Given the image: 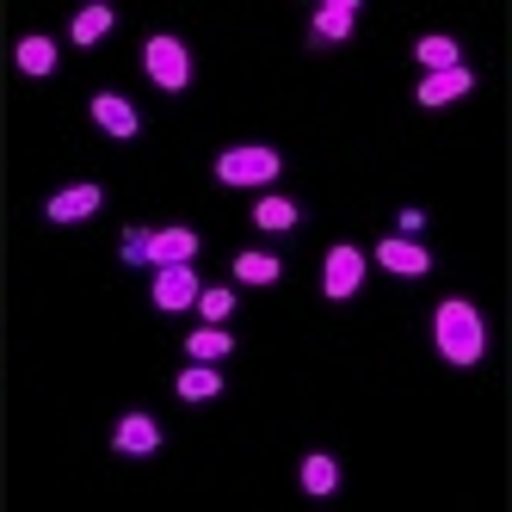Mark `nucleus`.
Listing matches in <instances>:
<instances>
[{
    "mask_svg": "<svg viewBox=\"0 0 512 512\" xmlns=\"http://www.w3.org/2000/svg\"><path fill=\"white\" fill-rule=\"evenodd\" d=\"M377 260L389 266V272H401V278H420L432 260H426V247L420 241H408V235H389L383 247H377Z\"/></svg>",
    "mask_w": 512,
    "mask_h": 512,
    "instance_id": "obj_11",
    "label": "nucleus"
},
{
    "mask_svg": "<svg viewBox=\"0 0 512 512\" xmlns=\"http://www.w3.org/2000/svg\"><path fill=\"white\" fill-rule=\"evenodd\" d=\"M216 389H223V377H216L210 364H192V371H179V395H186V401H210Z\"/></svg>",
    "mask_w": 512,
    "mask_h": 512,
    "instance_id": "obj_17",
    "label": "nucleus"
},
{
    "mask_svg": "<svg viewBox=\"0 0 512 512\" xmlns=\"http://www.w3.org/2000/svg\"><path fill=\"white\" fill-rule=\"evenodd\" d=\"M198 309H204V321L216 327V321H223V315L235 309V297H229V290H198Z\"/></svg>",
    "mask_w": 512,
    "mask_h": 512,
    "instance_id": "obj_21",
    "label": "nucleus"
},
{
    "mask_svg": "<svg viewBox=\"0 0 512 512\" xmlns=\"http://www.w3.org/2000/svg\"><path fill=\"white\" fill-rule=\"evenodd\" d=\"M414 62H426V75H438V68H457L463 56H457L451 38H420V44H414Z\"/></svg>",
    "mask_w": 512,
    "mask_h": 512,
    "instance_id": "obj_16",
    "label": "nucleus"
},
{
    "mask_svg": "<svg viewBox=\"0 0 512 512\" xmlns=\"http://www.w3.org/2000/svg\"><path fill=\"white\" fill-rule=\"evenodd\" d=\"M198 253L192 229H149V266H186Z\"/></svg>",
    "mask_w": 512,
    "mask_h": 512,
    "instance_id": "obj_8",
    "label": "nucleus"
},
{
    "mask_svg": "<svg viewBox=\"0 0 512 512\" xmlns=\"http://www.w3.org/2000/svg\"><path fill=\"white\" fill-rule=\"evenodd\" d=\"M475 87V75L457 62V68H438V75H426L420 81V105H451V99H463Z\"/></svg>",
    "mask_w": 512,
    "mask_h": 512,
    "instance_id": "obj_10",
    "label": "nucleus"
},
{
    "mask_svg": "<svg viewBox=\"0 0 512 512\" xmlns=\"http://www.w3.org/2000/svg\"><path fill=\"white\" fill-rule=\"evenodd\" d=\"M352 25H358V0H327V7H315V44L352 38Z\"/></svg>",
    "mask_w": 512,
    "mask_h": 512,
    "instance_id": "obj_9",
    "label": "nucleus"
},
{
    "mask_svg": "<svg viewBox=\"0 0 512 512\" xmlns=\"http://www.w3.org/2000/svg\"><path fill=\"white\" fill-rule=\"evenodd\" d=\"M99 204H105V192L93 186V179H87V186H68V192L50 198V223H87Z\"/></svg>",
    "mask_w": 512,
    "mask_h": 512,
    "instance_id": "obj_7",
    "label": "nucleus"
},
{
    "mask_svg": "<svg viewBox=\"0 0 512 512\" xmlns=\"http://www.w3.org/2000/svg\"><path fill=\"white\" fill-rule=\"evenodd\" d=\"M142 68H149V81L167 87V93H179V87L192 81V62H186V44H179V38H149V50H142Z\"/></svg>",
    "mask_w": 512,
    "mask_h": 512,
    "instance_id": "obj_2",
    "label": "nucleus"
},
{
    "mask_svg": "<svg viewBox=\"0 0 512 512\" xmlns=\"http://www.w3.org/2000/svg\"><path fill=\"white\" fill-rule=\"evenodd\" d=\"M112 19H118V13H112V7H99V0H93V7H81V13H75V25H68V38H75V44L87 50V44H99L105 31H112Z\"/></svg>",
    "mask_w": 512,
    "mask_h": 512,
    "instance_id": "obj_13",
    "label": "nucleus"
},
{
    "mask_svg": "<svg viewBox=\"0 0 512 512\" xmlns=\"http://www.w3.org/2000/svg\"><path fill=\"white\" fill-rule=\"evenodd\" d=\"M124 260L130 266H149V229H130L124 235Z\"/></svg>",
    "mask_w": 512,
    "mask_h": 512,
    "instance_id": "obj_22",
    "label": "nucleus"
},
{
    "mask_svg": "<svg viewBox=\"0 0 512 512\" xmlns=\"http://www.w3.org/2000/svg\"><path fill=\"white\" fill-rule=\"evenodd\" d=\"M278 155L272 149H229L223 161H216V179L223 186H266V179H278Z\"/></svg>",
    "mask_w": 512,
    "mask_h": 512,
    "instance_id": "obj_3",
    "label": "nucleus"
},
{
    "mask_svg": "<svg viewBox=\"0 0 512 512\" xmlns=\"http://www.w3.org/2000/svg\"><path fill=\"white\" fill-rule=\"evenodd\" d=\"M432 340H438V352H445L451 364H469L482 358V346H488V334H482V315H475L469 303H438V315H432Z\"/></svg>",
    "mask_w": 512,
    "mask_h": 512,
    "instance_id": "obj_1",
    "label": "nucleus"
},
{
    "mask_svg": "<svg viewBox=\"0 0 512 512\" xmlns=\"http://www.w3.org/2000/svg\"><path fill=\"white\" fill-rule=\"evenodd\" d=\"M186 352L204 358V364H210V358H229V334H223V327H198V334L186 340Z\"/></svg>",
    "mask_w": 512,
    "mask_h": 512,
    "instance_id": "obj_20",
    "label": "nucleus"
},
{
    "mask_svg": "<svg viewBox=\"0 0 512 512\" xmlns=\"http://www.w3.org/2000/svg\"><path fill=\"white\" fill-rule=\"evenodd\" d=\"M303 488H309V494H334V488H340V463L321 457V451L303 457Z\"/></svg>",
    "mask_w": 512,
    "mask_h": 512,
    "instance_id": "obj_14",
    "label": "nucleus"
},
{
    "mask_svg": "<svg viewBox=\"0 0 512 512\" xmlns=\"http://www.w3.org/2000/svg\"><path fill=\"white\" fill-rule=\"evenodd\" d=\"M93 124L112 130V136H136V105L118 99V93H99V99H93Z\"/></svg>",
    "mask_w": 512,
    "mask_h": 512,
    "instance_id": "obj_12",
    "label": "nucleus"
},
{
    "mask_svg": "<svg viewBox=\"0 0 512 512\" xmlns=\"http://www.w3.org/2000/svg\"><path fill=\"white\" fill-rule=\"evenodd\" d=\"M253 223L260 229H297V204L290 198H260L253 204Z\"/></svg>",
    "mask_w": 512,
    "mask_h": 512,
    "instance_id": "obj_18",
    "label": "nucleus"
},
{
    "mask_svg": "<svg viewBox=\"0 0 512 512\" xmlns=\"http://www.w3.org/2000/svg\"><path fill=\"white\" fill-rule=\"evenodd\" d=\"M112 445H118V457H149V451L161 445V426H155L149 414H124L118 432H112Z\"/></svg>",
    "mask_w": 512,
    "mask_h": 512,
    "instance_id": "obj_6",
    "label": "nucleus"
},
{
    "mask_svg": "<svg viewBox=\"0 0 512 512\" xmlns=\"http://www.w3.org/2000/svg\"><path fill=\"white\" fill-rule=\"evenodd\" d=\"M235 278H241V284H272V278H278V260H272V253H241V260H235Z\"/></svg>",
    "mask_w": 512,
    "mask_h": 512,
    "instance_id": "obj_19",
    "label": "nucleus"
},
{
    "mask_svg": "<svg viewBox=\"0 0 512 512\" xmlns=\"http://www.w3.org/2000/svg\"><path fill=\"white\" fill-rule=\"evenodd\" d=\"M198 303V272H192V260L186 266H161L155 272V309H192Z\"/></svg>",
    "mask_w": 512,
    "mask_h": 512,
    "instance_id": "obj_4",
    "label": "nucleus"
},
{
    "mask_svg": "<svg viewBox=\"0 0 512 512\" xmlns=\"http://www.w3.org/2000/svg\"><path fill=\"white\" fill-rule=\"evenodd\" d=\"M364 284V253L358 247H334V253H327V272H321V290H327V297H352V290Z\"/></svg>",
    "mask_w": 512,
    "mask_h": 512,
    "instance_id": "obj_5",
    "label": "nucleus"
},
{
    "mask_svg": "<svg viewBox=\"0 0 512 512\" xmlns=\"http://www.w3.org/2000/svg\"><path fill=\"white\" fill-rule=\"evenodd\" d=\"M19 68L44 81L50 68H56V44H50V38H19Z\"/></svg>",
    "mask_w": 512,
    "mask_h": 512,
    "instance_id": "obj_15",
    "label": "nucleus"
}]
</instances>
